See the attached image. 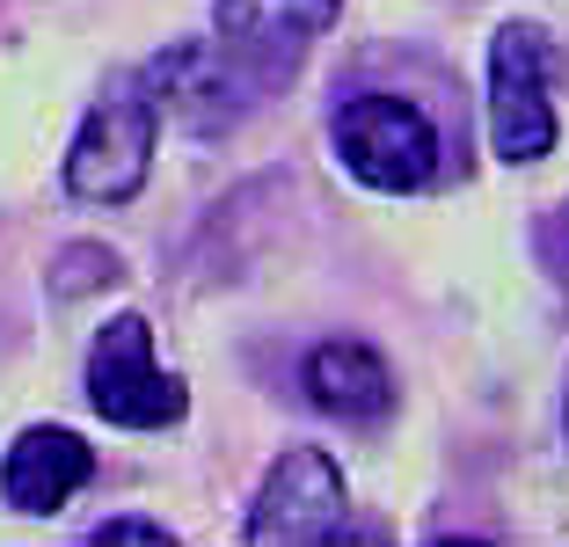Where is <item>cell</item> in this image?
<instances>
[{
    "label": "cell",
    "mask_w": 569,
    "mask_h": 547,
    "mask_svg": "<svg viewBox=\"0 0 569 547\" xmlns=\"http://www.w3.org/2000/svg\"><path fill=\"white\" fill-rule=\"evenodd\" d=\"M336 153L366 190H423L438 176V125L409 96H351L336 110Z\"/></svg>",
    "instance_id": "6da1fadb"
},
{
    "label": "cell",
    "mask_w": 569,
    "mask_h": 547,
    "mask_svg": "<svg viewBox=\"0 0 569 547\" xmlns=\"http://www.w3.org/2000/svg\"><path fill=\"white\" fill-rule=\"evenodd\" d=\"M88 401H96V416H110L124 431H168L190 409L183 380L153 365V329L139 315H118L96 336V350H88Z\"/></svg>",
    "instance_id": "3957f363"
},
{
    "label": "cell",
    "mask_w": 569,
    "mask_h": 547,
    "mask_svg": "<svg viewBox=\"0 0 569 547\" xmlns=\"http://www.w3.org/2000/svg\"><path fill=\"white\" fill-rule=\"evenodd\" d=\"M343 518H351L343 467H336L321 446H292L263 475V489H256V504H249V540H263V547H321V540H343Z\"/></svg>",
    "instance_id": "277c9868"
},
{
    "label": "cell",
    "mask_w": 569,
    "mask_h": 547,
    "mask_svg": "<svg viewBox=\"0 0 569 547\" xmlns=\"http://www.w3.org/2000/svg\"><path fill=\"white\" fill-rule=\"evenodd\" d=\"M555 44L533 22H503L489 44V139L511 168L540 161L555 147V102H548Z\"/></svg>",
    "instance_id": "7a4b0ae2"
},
{
    "label": "cell",
    "mask_w": 569,
    "mask_h": 547,
    "mask_svg": "<svg viewBox=\"0 0 569 547\" xmlns=\"http://www.w3.org/2000/svg\"><path fill=\"white\" fill-rule=\"evenodd\" d=\"M102 278H118V256L110 249H67L59 270H51V292L73 299V292H88V285H102Z\"/></svg>",
    "instance_id": "9c48e42d"
},
{
    "label": "cell",
    "mask_w": 569,
    "mask_h": 547,
    "mask_svg": "<svg viewBox=\"0 0 569 547\" xmlns=\"http://www.w3.org/2000/svg\"><path fill=\"white\" fill-rule=\"evenodd\" d=\"M562 424H569V409H562Z\"/></svg>",
    "instance_id": "8fae6325"
},
{
    "label": "cell",
    "mask_w": 569,
    "mask_h": 547,
    "mask_svg": "<svg viewBox=\"0 0 569 547\" xmlns=\"http://www.w3.org/2000/svg\"><path fill=\"white\" fill-rule=\"evenodd\" d=\"M300 380L315 395V409L343 416V424H380L395 409V372H387V358L372 344H321Z\"/></svg>",
    "instance_id": "ba28073f"
},
{
    "label": "cell",
    "mask_w": 569,
    "mask_h": 547,
    "mask_svg": "<svg viewBox=\"0 0 569 547\" xmlns=\"http://www.w3.org/2000/svg\"><path fill=\"white\" fill-rule=\"evenodd\" d=\"M153 168V102L147 96H110L88 110L67 153V190L88 205H124Z\"/></svg>",
    "instance_id": "5b68a950"
},
{
    "label": "cell",
    "mask_w": 569,
    "mask_h": 547,
    "mask_svg": "<svg viewBox=\"0 0 569 547\" xmlns=\"http://www.w3.org/2000/svg\"><path fill=\"white\" fill-rule=\"evenodd\" d=\"M88 475H96V452L73 431L37 424V431H22L16 446H8V460H0V497L16 504V511L44 518V511H59L73 489H88Z\"/></svg>",
    "instance_id": "52a82bcc"
},
{
    "label": "cell",
    "mask_w": 569,
    "mask_h": 547,
    "mask_svg": "<svg viewBox=\"0 0 569 547\" xmlns=\"http://www.w3.org/2000/svg\"><path fill=\"white\" fill-rule=\"evenodd\" d=\"M110 540H139V547H168V526H153V518H102L96 526V547Z\"/></svg>",
    "instance_id": "30bf717a"
},
{
    "label": "cell",
    "mask_w": 569,
    "mask_h": 547,
    "mask_svg": "<svg viewBox=\"0 0 569 547\" xmlns=\"http://www.w3.org/2000/svg\"><path fill=\"white\" fill-rule=\"evenodd\" d=\"M336 8H343V0H219V37H227V51L249 59L256 73H278L329 30Z\"/></svg>",
    "instance_id": "8992f818"
}]
</instances>
